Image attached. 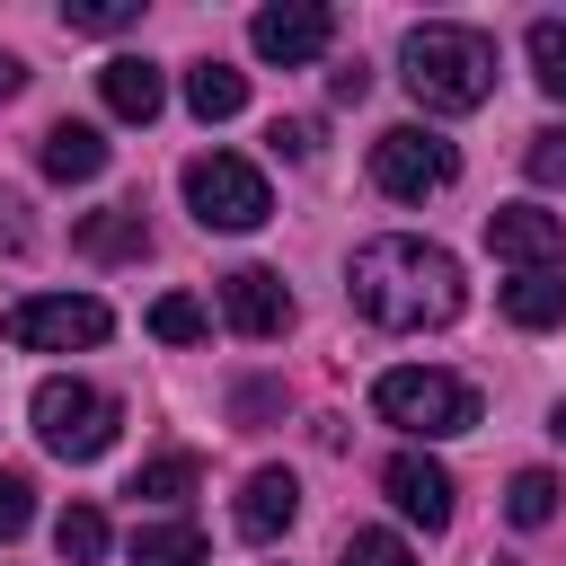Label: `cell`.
<instances>
[{
  "label": "cell",
  "mask_w": 566,
  "mask_h": 566,
  "mask_svg": "<svg viewBox=\"0 0 566 566\" xmlns=\"http://www.w3.org/2000/svg\"><path fill=\"white\" fill-rule=\"evenodd\" d=\"M345 292H354V310H363L371 327H398V336L460 318V265H451V248L407 239V230L363 239L354 265H345Z\"/></svg>",
  "instance_id": "obj_1"
},
{
  "label": "cell",
  "mask_w": 566,
  "mask_h": 566,
  "mask_svg": "<svg viewBox=\"0 0 566 566\" xmlns=\"http://www.w3.org/2000/svg\"><path fill=\"white\" fill-rule=\"evenodd\" d=\"M398 80H407V97H416L424 115H469V106L495 97V44H486L478 27H451V18L407 27Z\"/></svg>",
  "instance_id": "obj_2"
},
{
  "label": "cell",
  "mask_w": 566,
  "mask_h": 566,
  "mask_svg": "<svg viewBox=\"0 0 566 566\" xmlns=\"http://www.w3.org/2000/svg\"><path fill=\"white\" fill-rule=\"evenodd\" d=\"M371 407H380V424H398V433H416V442H451V433L478 424V389H469L460 371H424V363L380 371V380H371Z\"/></svg>",
  "instance_id": "obj_3"
},
{
  "label": "cell",
  "mask_w": 566,
  "mask_h": 566,
  "mask_svg": "<svg viewBox=\"0 0 566 566\" xmlns=\"http://www.w3.org/2000/svg\"><path fill=\"white\" fill-rule=\"evenodd\" d=\"M27 416H35V442L53 451V460H97L106 442H115V398L106 389H88V380H71V371H53V380H35V398H27Z\"/></svg>",
  "instance_id": "obj_4"
},
{
  "label": "cell",
  "mask_w": 566,
  "mask_h": 566,
  "mask_svg": "<svg viewBox=\"0 0 566 566\" xmlns=\"http://www.w3.org/2000/svg\"><path fill=\"white\" fill-rule=\"evenodd\" d=\"M186 212H195L203 230H256V221L274 212L265 168H248V159H230V150H195V159H186Z\"/></svg>",
  "instance_id": "obj_5"
},
{
  "label": "cell",
  "mask_w": 566,
  "mask_h": 566,
  "mask_svg": "<svg viewBox=\"0 0 566 566\" xmlns=\"http://www.w3.org/2000/svg\"><path fill=\"white\" fill-rule=\"evenodd\" d=\"M106 327H115V310H106V301H88V292H35V301H18V310L0 318V336H9L18 354H71V345H106Z\"/></svg>",
  "instance_id": "obj_6"
},
{
  "label": "cell",
  "mask_w": 566,
  "mask_h": 566,
  "mask_svg": "<svg viewBox=\"0 0 566 566\" xmlns=\"http://www.w3.org/2000/svg\"><path fill=\"white\" fill-rule=\"evenodd\" d=\"M451 177H460V150H451L442 133H424V124H389V133L371 142V186L398 195V203H424V195H442Z\"/></svg>",
  "instance_id": "obj_7"
},
{
  "label": "cell",
  "mask_w": 566,
  "mask_h": 566,
  "mask_svg": "<svg viewBox=\"0 0 566 566\" xmlns=\"http://www.w3.org/2000/svg\"><path fill=\"white\" fill-rule=\"evenodd\" d=\"M248 44H256V62L301 71V62H318V53L336 44V9H327V0H274V9L248 18Z\"/></svg>",
  "instance_id": "obj_8"
},
{
  "label": "cell",
  "mask_w": 566,
  "mask_h": 566,
  "mask_svg": "<svg viewBox=\"0 0 566 566\" xmlns=\"http://www.w3.org/2000/svg\"><path fill=\"white\" fill-rule=\"evenodd\" d=\"M486 248H495L513 274H539V265H566V221L539 212V203H495V212H486Z\"/></svg>",
  "instance_id": "obj_9"
},
{
  "label": "cell",
  "mask_w": 566,
  "mask_h": 566,
  "mask_svg": "<svg viewBox=\"0 0 566 566\" xmlns=\"http://www.w3.org/2000/svg\"><path fill=\"white\" fill-rule=\"evenodd\" d=\"M221 318H230L239 336H256V345L283 336V327H292V292H283V274H274V265H230V274H221Z\"/></svg>",
  "instance_id": "obj_10"
},
{
  "label": "cell",
  "mask_w": 566,
  "mask_h": 566,
  "mask_svg": "<svg viewBox=\"0 0 566 566\" xmlns=\"http://www.w3.org/2000/svg\"><path fill=\"white\" fill-rule=\"evenodd\" d=\"M380 495H389V504H398L407 522L442 531V522H451V495H460V486H451V469H442L433 451H398V460L380 469Z\"/></svg>",
  "instance_id": "obj_11"
},
{
  "label": "cell",
  "mask_w": 566,
  "mask_h": 566,
  "mask_svg": "<svg viewBox=\"0 0 566 566\" xmlns=\"http://www.w3.org/2000/svg\"><path fill=\"white\" fill-rule=\"evenodd\" d=\"M97 97H106V115H124V124H150V115L168 106V80H159V62H142V53H115V62L97 71Z\"/></svg>",
  "instance_id": "obj_12"
},
{
  "label": "cell",
  "mask_w": 566,
  "mask_h": 566,
  "mask_svg": "<svg viewBox=\"0 0 566 566\" xmlns=\"http://www.w3.org/2000/svg\"><path fill=\"white\" fill-rule=\"evenodd\" d=\"M292 513H301V478L292 469H256L239 486V539H283Z\"/></svg>",
  "instance_id": "obj_13"
},
{
  "label": "cell",
  "mask_w": 566,
  "mask_h": 566,
  "mask_svg": "<svg viewBox=\"0 0 566 566\" xmlns=\"http://www.w3.org/2000/svg\"><path fill=\"white\" fill-rule=\"evenodd\" d=\"M35 159H44V177H53V186H88V177L106 168V133H97V124H53Z\"/></svg>",
  "instance_id": "obj_14"
},
{
  "label": "cell",
  "mask_w": 566,
  "mask_h": 566,
  "mask_svg": "<svg viewBox=\"0 0 566 566\" xmlns=\"http://www.w3.org/2000/svg\"><path fill=\"white\" fill-rule=\"evenodd\" d=\"M71 248H80V256H97V265H124V256H142V248H150V230H142V212H133V203H115V212H88V221L71 230Z\"/></svg>",
  "instance_id": "obj_15"
},
{
  "label": "cell",
  "mask_w": 566,
  "mask_h": 566,
  "mask_svg": "<svg viewBox=\"0 0 566 566\" xmlns=\"http://www.w3.org/2000/svg\"><path fill=\"white\" fill-rule=\"evenodd\" d=\"M495 301H504V318H513V327H557V318H566V265L513 274V283H504Z\"/></svg>",
  "instance_id": "obj_16"
},
{
  "label": "cell",
  "mask_w": 566,
  "mask_h": 566,
  "mask_svg": "<svg viewBox=\"0 0 566 566\" xmlns=\"http://www.w3.org/2000/svg\"><path fill=\"white\" fill-rule=\"evenodd\" d=\"M133 566H203V531L186 513L168 522H133Z\"/></svg>",
  "instance_id": "obj_17"
},
{
  "label": "cell",
  "mask_w": 566,
  "mask_h": 566,
  "mask_svg": "<svg viewBox=\"0 0 566 566\" xmlns=\"http://www.w3.org/2000/svg\"><path fill=\"white\" fill-rule=\"evenodd\" d=\"M186 106H195L203 124H230V115L248 106V71H230V62H195V71H186Z\"/></svg>",
  "instance_id": "obj_18"
},
{
  "label": "cell",
  "mask_w": 566,
  "mask_h": 566,
  "mask_svg": "<svg viewBox=\"0 0 566 566\" xmlns=\"http://www.w3.org/2000/svg\"><path fill=\"white\" fill-rule=\"evenodd\" d=\"M195 478H203V460H195V451H159V460H142V469H133V486H124V495L186 504V495H195Z\"/></svg>",
  "instance_id": "obj_19"
},
{
  "label": "cell",
  "mask_w": 566,
  "mask_h": 566,
  "mask_svg": "<svg viewBox=\"0 0 566 566\" xmlns=\"http://www.w3.org/2000/svg\"><path fill=\"white\" fill-rule=\"evenodd\" d=\"M557 495H566V486H557L548 469H513V486H504V513H513L522 531H539V522H557Z\"/></svg>",
  "instance_id": "obj_20"
},
{
  "label": "cell",
  "mask_w": 566,
  "mask_h": 566,
  "mask_svg": "<svg viewBox=\"0 0 566 566\" xmlns=\"http://www.w3.org/2000/svg\"><path fill=\"white\" fill-rule=\"evenodd\" d=\"M53 548H62L71 566H97V557H106V513H97V504H71V513L53 522Z\"/></svg>",
  "instance_id": "obj_21"
},
{
  "label": "cell",
  "mask_w": 566,
  "mask_h": 566,
  "mask_svg": "<svg viewBox=\"0 0 566 566\" xmlns=\"http://www.w3.org/2000/svg\"><path fill=\"white\" fill-rule=\"evenodd\" d=\"M522 53H531V80H539V88H548V97L566 106V18H539Z\"/></svg>",
  "instance_id": "obj_22"
},
{
  "label": "cell",
  "mask_w": 566,
  "mask_h": 566,
  "mask_svg": "<svg viewBox=\"0 0 566 566\" xmlns=\"http://www.w3.org/2000/svg\"><path fill=\"white\" fill-rule=\"evenodd\" d=\"M203 327H212V318H203L195 292H159V301H150V336H159V345H195Z\"/></svg>",
  "instance_id": "obj_23"
},
{
  "label": "cell",
  "mask_w": 566,
  "mask_h": 566,
  "mask_svg": "<svg viewBox=\"0 0 566 566\" xmlns=\"http://www.w3.org/2000/svg\"><path fill=\"white\" fill-rule=\"evenodd\" d=\"M142 18V0H62V27L71 35H124Z\"/></svg>",
  "instance_id": "obj_24"
},
{
  "label": "cell",
  "mask_w": 566,
  "mask_h": 566,
  "mask_svg": "<svg viewBox=\"0 0 566 566\" xmlns=\"http://www.w3.org/2000/svg\"><path fill=\"white\" fill-rule=\"evenodd\" d=\"M336 566H416V548H407V539H398V531H354V539H345V557H336Z\"/></svg>",
  "instance_id": "obj_25"
},
{
  "label": "cell",
  "mask_w": 566,
  "mask_h": 566,
  "mask_svg": "<svg viewBox=\"0 0 566 566\" xmlns=\"http://www.w3.org/2000/svg\"><path fill=\"white\" fill-rule=\"evenodd\" d=\"M522 168H531V186H566V124H548V133H531V150H522Z\"/></svg>",
  "instance_id": "obj_26"
},
{
  "label": "cell",
  "mask_w": 566,
  "mask_h": 566,
  "mask_svg": "<svg viewBox=\"0 0 566 566\" xmlns=\"http://www.w3.org/2000/svg\"><path fill=\"white\" fill-rule=\"evenodd\" d=\"M27 522H35V486H27L18 469H0V548H9Z\"/></svg>",
  "instance_id": "obj_27"
},
{
  "label": "cell",
  "mask_w": 566,
  "mask_h": 566,
  "mask_svg": "<svg viewBox=\"0 0 566 566\" xmlns=\"http://www.w3.org/2000/svg\"><path fill=\"white\" fill-rule=\"evenodd\" d=\"M265 142H274L283 159H310V150H318V124H301V115H292V124H274Z\"/></svg>",
  "instance_id": "obj_28"
},
{
  "label": "cell",
  "mask_w": 566,
  "mask_h": 566,
  "mask_svg": "<svg viewBox=\"0 0 566 566\" xmlns=\"http://www.w3.org/2000/svg\"><path fill=\"white\" fill-rule=\"evenodd\" d=\"M18 239H27V203L0 186V248H18Z\"/></svg>",
  "instance_id": "obj_29"
},
{
  "label": "cell",
  "mask_w": 566,
  "mask_h": 566,
  "mask_svg": "<svg viewBox=\"0 0 566 566\" xmlns=\"http://www.w3.org/2000/svg\"><path fill=\"white\" fill-rule=\"evenodd\" d=\"M327 88H336V97H345V106H354V97H363V88H371V71H363V62H345V71H336V80H327Z\"/></svg>",
  "instance_id": "obj_30"
},
{
  "label": "cell",
  "mask_w": 566,
  "mask_h": 566,
  "mask_svg": "<svg viewBox=\"0 0 566 566\" xmlns=\"http://www.w3.org/2000/svg\"><path fill=\"white\" fill-rule=\"evenodd\" d=\"M18 88H27V62H18V53H0V106H9Z\"/></svg>",
  "instance_id": "obj_31"
},
{
  "label": "cell",
  "mask_w": 566,
  "mask_h": 566,
  "mask_svg": "<svg viewBox=\"0 0 566 566\" xmlns=\"http://www.w3.org/2000/svg\"><path fill=\"white\" fill-rule=\"evenodd\" d=\"M548 433H557V442H566V398H557V416H548Z\"/></svg>",
  "instance_id": "obj_32"
}]
</instances>
